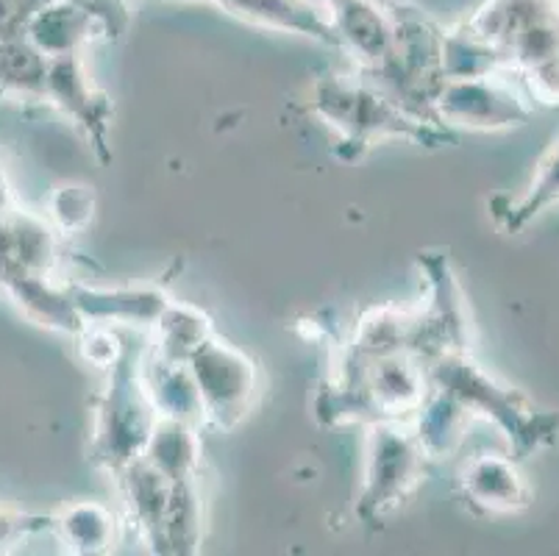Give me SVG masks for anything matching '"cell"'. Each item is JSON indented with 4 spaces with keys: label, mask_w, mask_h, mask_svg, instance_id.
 <instances>
[{
    "label": "cell",
    "mask_w": 559,
    "mask_h": 556,
    "mask_svg": "<svg viewBox=\"0 0 559 556\" xmlns=\"http://www.w3.org/2000/svg\"><path fill=\"white\" fill-rule=\"evenodd\" d=\"M312 111L340 134V147H350L348 159H359L381 137H406L420 145H445L449 131L415 111L404 109L376 84L329 75L314 84Z\"/></svg>",
    "instance_id": "cell-1"
},
{
    "label": "cell",
    "mask_w": 559,
    "mask_h": 556,
    "mask_svg": "<svg viewBox=\"0 0 559 556\" xmlns=\"http://www.w3.org/2000/svg\"><path fill=\"white\" fill-rule=\"evenodd\" d=\"M159 412L142 385L140 365L131 348L109 367L104 395L95 406L93 459L109 473H123L145 453Z\"/></svg>",
    "instance_id": "cell-2"
},
{
    "label": "cell",
    "mask_w": 559,
    "mask_h": 556,
    "mask_svg": "<svg viewBox=\"0 0 559 556\" xmlns=\"http://www.w3.org/2000/svg\"><path fill=\"white\" fill-rule=\"evenodd\" d=\"M429 457L420 448L409 423H370L365 482L359 496V518L379 523L409 498L420 484Z\"/></svg>",
    "instance_id": "cell-3"
},
{
    "label": "cell",
    "mask_w": 559,
    "mask_h": 556,
    "mask_svg": "<svg viewBox=\"0 0 559 556\" xmlns=\"http://www.w3.org/2000/svg\"><path fill=\"white\" fill-rule=\"evenodd\" d=\"M187 365L201 395L203 423L223 431L237 426L257 398L259 374L251 356L212 334Z\"/></svg>",
    "instance_id": "cell-4"
},
{
    "label": "cell",
    "mask_w": 559,
    "mask_h": 556,
    "mask_svg": "<svg viewBox=\"0 0 559 556\" xmlns=\"http://www.w3.org/2000/svg\"><path fill=\"white\" fill-rule=\"evenodd\" d=\"M420 264L429 273L431 304L426 312H418L415 356L429 365L437 356L465 354L467 318L465 306H462L460 287H456L445 257H440V253H426V257H420Z\"/></svg>",
    "instance_id": "cell-5"
},
{
    "label": "cell",
    "mask_w": 559,
    "mask_h": 556,
    "mask_svg": "<svg viewBox=\"0 0 559 556\" xmlns=\"http://www.w3.org/2000/svg\"><path fill=\"white\" fill-rule=\"evenodd\" d=\"M429 115L437 126H471V129H496L521 120L523 109L510 92L492 84L487 75L479 79L443 81L431 98Z\"/></svg>",
    "instance_id": "cell-6"
},
{
    "label": "cell",
    "mask_w": 559,
    "mask_h": 556,
    "mask_svg": "<svg viewBox=\"0 0 559 556\" xmlns=\"http://www.w3.org/2000/svg\"><path fill=\"white\" fill-rule=\"evenodd\" d=\"M45 98L59 106L64 115L73 117L79 126H84L95 151L104 153L106 159V131H109L111 104L106 95L93 90L79 56L70 54L50 59L48 79H45Z\"/></svg>",
    "instance_id": "cell-7"
},
{
    "label": "cell",
    "mask_w": 559,
    "mask_h": 556,
    "mask_svg": "<svg viewBox=\"0 0 559 556\" xmlns=\"http://www.w3.org/2000/svg\"><path fill=\"white\" fill-rule=\"evenodd\" d=\"M68 293L84 326H154L170 304V298L156 287L98 289L70 284Z\"/></svg>",
    "instance_id": "cell-8"
},
{
    "label": "cell",
    "mask_w": 559,
    "mask_h": 556,
    "mask_svg": "<svg viewBox=\"0 0 559 556\" xmlns=\"http://www.w3.org/2000/svg\"><path fill=\"white\" fill-rule=\"evenodd\" d=\"M0 284L14 298V304L23 309L39 326H48L64 334H81L84 320L70 298L68 287H56L48 282L45 273H25V270H12L0 275Z\"/></svg>",
    "instance_id": "cell-9"
},
{
    "label": "cell",
    "mask_w": 559,
    "mask_h": 556,
    "mask_svg": "<svg viewBox=\"0 0 559 556\" xmlns=\"http://www.w3.org/2000/svg\"><path fill=\"white\" fill-rule=\"evenodd\" d=\"M140 374L142 385L148 390L159 417H173V421L190 423V426L201 428L203 404L187 362H170L151 354L140 365Z\"/></svg>",
    "instance_id": "cell-10"
},
{
    "label": "cell",
    "mask_w": 559,
    "mask_h": 556,
    "mask_svg": "<svg viewBox=\"0 0 559 556\" xmlns=\"http://www.w3.org/2000/svg\"><path fill=\"white\" fill-rule=\"evenodd\" d=\"M126 489V501H129L131 520H134L140 532L145 534L148 545L159 554H167L165 540V520H167V501H170V484L156 468H151L145 459H136L117 473Z\"/></svg>",
    "instance_id": "cell-11"
},
{
    "label": "cell",
    "mask_w": 559,
    "mask_h": 556,
    "mask_svg": "<svg viewBox=\"0 0 559 556\" xmlns=\"http://www.w3.org/2000/svg\"><path fill=\"white\" fill-rule=\"evenodd\" d=\"M142 459L162 473L167 482H185L201 473V437L198 426L159 417L151 431Z\"/></svg>",
    "instance_id": "cell-12"
},
{
    "label": "cell",
    "mask_w": 559,
    "mask_h": 556,
    "mask_svg": "<svg viewBox=\"0 0 559 556\" xmlns=\"http://www.w3.org/2000/svg\"><path fill=\"white\" fill-rule=\"evenodd\" d=\"M462 493L474 507L498 512L526 504V487L515 468L501 457H476L465 465L460 476Z\"/></svg>",
    "instance_id": "cell-13"
},
{
    "label": "cell",
    "mask_w": 559,
    "mask_h": 556,
    "mask_svg": "<svg viewBox=\"0 0 559 556\" xmlns=\"http://www.w3.org/2000/svg\"><path fill=\"white\" fill-rule=\"evenodd\" d=\"M471 421V412L440 387H431L418 415L412 417V431L429 459H443L462 440V428Z\"/></svg>",
    "instance_id": "cell-14"
},
{
    "label": "cell",
    "mask_w": 559,
    "mask_h": 556,
    "mask_svg": "<svg viewBox=\"0 0 559 556\" xmlns=\"http://www.w3.org/2000/svg\"><path fill=\"white\" fill-rule=\"evenodd\" d=\"M212 334H215L212 320L201 309L170 300L154 323V348H151V354L170 362H190V356Z\"/></svg>",
    "instance_id": "cell-15"
},
{
    "label": "cell",
    "mask_w": 559,
    "mask_h": 556,
    "mask_svg": "<svg viewBox=\"0 0 559 556\" xmlns=\"http://www.w3.org/2000/svg\"><path fill=\"white\" fill-rule=\"evenodd\" d=\"M415 336H418V315L384 306V309H370L359 320L348 348L359 356H381L395 351L415 354Z\"/></svg>",
    "instance_id": "cell-16"
},
{
    "label": "cell",
    "mask_w": 559,
    "mask_h": 556,
    "mask_svg": "<svg viewBox=\"0 0 559 556\" xmlns=\"http://www.w3.org/2000/svg\"><path fill=\"white\" fill-rule=\"evenodd\" d=\"M223 7L231 9L234 14L251 20L259 25H271L282 31H298L307 37L323 39V43L337 45L340 37L334 25L320 20L312 9L301 7L296 0H221Z\"/></svg>",
    "instance_id": "cell-17"
},
{
    "label": "cell",
    "mask_w": 559,
    "mask_h": 556,
    "mask_svg": "<svg viewBox=\"0 0 559 556\" xmlns=\"http://www.w3.org/2000/svg\"><path fill=\"white\" fill-rule=\"evenodd\" d=\"M9 232H12V270L25 273H50L56 262L53 228L32 212L9 209ZM7 270V273H12Z\"/></svg>",
    "instance_id": "cell-18"
},
{
    "label": "cell",
    "mask_w": 559,
    "mask_h": 556,
    "mask_svg": "<svg viewBox=\"0 0 559 556\" xmlns=\"http://www.w3.org/2000/svg\"><path fill=\"white\" fill-rule=\"evenodd\" d=\"M201 527L203 504L198 476L173 482L165 520L167 554H195L198 545H201Z\"/></svg>",
    "instance_id": "cell-19"
},
{
    "label": "cell",
    "mask_w": 559,
    "mask_h": 556,
    "mask_svg": "<svg viewBox=\"0 0 559 556\" xmlns=\"http://www.w3.org/2000/svg\"><path fill=\"white\" fill-rule=\"evenodd\" d=\"M56 529L75 554H104L115 545V514L93 501H81L56 518Z\"/></svg>",
    "instance_id": "cell-20"
},
{
    "label": "cell",
    "mask_w": 559,
    "mask_h": 556,
    "mask_svg": "<svg viewBox=\"0 0 559 556\" xmlns=\"http://www.w3.org/2000/svg\"><path fill=\"white\" fill-rule=\"evenodd\" d=\"M48 64V56L34 45L20 43V39H3L0 43V92L45 98Z\"/></svg>",
    "instance_id": "cell-21"
},
{
    "label": "cell",
    "mask_w": 559,
    "mask_h": 556,
    "mask_svg": "<svg viewBox=\"0 0 559 556\" xmlns=\"http://www.w3.org/2000/svg\"><path fill=\"white\" fill-rule=\"evenodd\" d=\"M28 37L48 59L75 54V45L86 37V17L79 9H43L28 25Z\"/></svg>",
    "instance_id": "cell-22"
},
{
    "label": "cell",
    "mask_w": 559,
    "mask_h": 556,
    "mask_svg": "<svg viewBox=\"0 0 559 556\" xmlns=\"http://www.w3.org/2000/svg\"><path fill=\"white\" fill-rule=\"evenodd\" d=\"M554 198H559V142L551 153H548V159L540 165V173H537L535 184L528 187L526 198L521 203H515V209H510L507 214V226L518 228L532 217V214L540 212L546 203H551Z\"/></svg>",
    "instance_id": "cell-23"
},
{
    "label": "cell",
    "mask_w": 559,
    "mask_h": 556,
    "mask_svg": "<svg viewBox=\"0 0 559 556\" xmlns=\"http://www.w3.org/2000/svg\"><path fill=\"white\" fill-rule=\"evenodd\" d=\"M93 192L86 187H59L50 198V214L62 232H79L93 221Z\"/></svg>",
    "instance_id": "cell-24"
},
{
    "label": "cell",
    "mask_w": 559,
    "mask_h": 556,
    "mask_svg": "<svg viewBox=\"0 0 559 556\" xmlns=\"http://www.w3.org/2000/svg\"><path fill=\"white\" fill-rule=\"evenodd\" d=\"M81 351H84L86 362H93L95 367L109 370L123 356L126 345L120 340V334L111 331L109 326H84V331H81Z\"/></svg>",
    "instance_id": "cell-25"
},
{
    "label": "cell",
    "mask_w": 559,
    "mask_h": 556,
    "mask_svg": "<svg viewBox=\"0 0 559 556\" xmlns=\"http://www.w3.org/2000/svg\"><path fill=\"white\" fill-rule=\"evenodd\" d=\"M48 527V520L32 518V514H20L12 509H0V548L3 545H12L14 540H20L23 534L39 532V529Z\"/></svg>",
    "instance_id": "cell-26"
},
{
    "label": "cell",
    "mask_w": 559,
    "mask_h": 556,
    "mask_svg": "<svg viewBox=\"0 0 559 556\" xmlns=\"http://www.w3.org/2000/svg\"><path fill=\"white\" fill-rule=\"evenodd\" d=\"M12 206V196H9V187H7V178L0 173V212H7Z\"/></svg>",
    "instance_id": "cell-27"
}]
</instances>
